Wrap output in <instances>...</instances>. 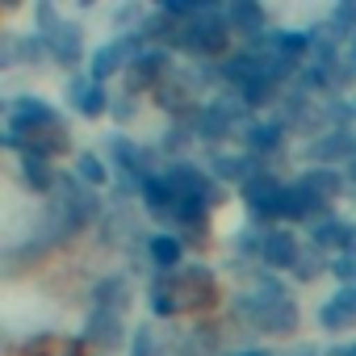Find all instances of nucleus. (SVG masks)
Returning <instances> with one entry per match:
<instances>
[{"mask_svg":"<svg viewBox=\"0 0 356 356\" xmlns=\"http://www.w3.org/2000/svg\"><path fill=\"white\" fill-rule=\"evenodd\" d=\"M159 289H168V306L159 314H168V310H206V306L218 302V285L206 268H181L168 281H159Z\"/></svg>","mask_w":356,"mask_h":356,"instance_id":"f257e3e1","label":"nucleus"},{"mask_svg":"<svg viewBox=\"0 0 356 356\" xmlns=\"http://www.w3.org/2000/svg\"><path fill=\"white\" fill-rule=\"evenodd\" d=\"M17 130H26L30 134V147H34V155H59V151H67V134H63V122L47 109V113H38V118H26V122H13V134Z\"/></svg>","mask_w":356,"mask_h":356,"instance_id":"f03ea898","label":"nucleus"},{"mask_svg":"<svg viewBox=\"0 0 356 356\" xmlns=\"http://www.w3.org/2000/svg\"><path fill=\"white\" fill-rule=\"evenodd\" d=\"M248 314H252L260 327H268V331H289V327H293V306H289L281 293H273V302H268V298H264V302H252Z\"/></svg>","mask_w":356,"mask_h":356,"instance_id":"7ed1b4c3","label":"nucleus"},{"mask_svg":"<svg viewBox=\"0 0 356 356\" xmlns=\"http://www.w3.org/2000/svg\"><path fill=\"white\" fill-rule=\"evenodd\" d=\"M318 206H323V193H314L310 185H298V189L281 193V214L285 218H310Z\"/></svg>","mask_w":356,"mask_h":356,"instance_id":"20e7f679","label":"nucleus"},{"mask_svg":"<svg viewBox=\"0 0 356 356\" xmlns=\"http://www.w3.org/2000/svg\"><path fill=\"white\" fill-rule=\"evenodd\" d=\"M189 51H202V55H214V51H222L227 47V30L218 26V17H206V26L202 30H189L185 38H181Z\"/></svg>","mask_w":356,"mask_h":356,"instance_id":"39448f33","label":"nucleus"},{"mask_svg":"<svg viewBox=\"0 0 356 356\" xmlns=\"http://www.w3.org/2000/svg\"><path fill=\"white\" fill-rule=\"evenodd\" d=\"M264 260H268L273 268H289V264L298 260V243H293V235H285V231H268V235H264Z\"/></svg>","mask_w":356,"mask_h":356,"instance_id":"423d86ee","label":"nucleus"},{"mask_svg":"<svg viewBox=\"0 0 356 356\" xmlns=\"http://www.w3.org/2000/svg\"><path fill=\"white\" fill-rule=\"evenodd\" d=\"M22 356H84V343H76V339H59V335H42V339L26 343Z\"/></svg>","mask_w":356,"mask_h":356,"instance_id":"0eeeda50","label":"nucleus"},{"mask_svg":"<svg viewBox=\"0 0 356 356\" xmlns=\"http://www.w3.org/2000/svg\"><path fill=\"white\" fill-rule=\"evenodd\" d=\"M348 235H356V231H352L348 222H323V227L314 231V239H318L323 248H331V243H335V248H348V243H352Z\"/></svg>","mask_w":356,"mask_h":356,"instance_id":"6e6552de","label":"nucleus"},{"mask_svg":"<svg viewBox=\"0 0 356 356\" xmlns=\"http://www.w3.org/2000/svg\"><path fill=\"white\" fill-rule=\"evenodd\" d=\"M76 97H80V113H101L105 109V92H101L97 80L92 84H76Z\"/></svg>","mask_w":356,"mask_h":356,"instance_id":"1a4fd4ad","label":"nucleus"},{"mask_svg":"<svg viewBox=\"0 0 356 356\" xmlns=\"http://www.w3.org/2000/svg\"><path fill=\"white\" fill-rule=\"evenodd\" d=\"M126 51H130V42H113V47H105V51L97 55V67H92V76L101 80L105 72H113V63H118V59H122Z\"/></svg>","mask_w":356,"mask_h":356,"instance_id":"9d476101","label":"nucleus"},{"mask_svg":"<svg viewBox=\"0 0 356 356\" xmlns=\"http://www.w3.org/2000/svg\"><path fill=\"white\" fill-rule=\"evenodd\" d=\"M26 181H34L38 189L51 185V172H47V159L42 155H26Z\"/></svg>","mask_w":356,"mask_h":356,"instance_id":"9b49d317","label":"nucleus"},{"mask_svg":"<svg viewBox=\"0 0 356 356\" xmlns=\"http://www.w3.org/2000/svg\"><path fill=\"white\" fill-rule=\"evenodd\" d=\"M151 256L159 264H176V260H181V243H176V239H155L151 243Z\"/></svg>","mask_w":356,"mask_h":356,"instance_id":"f8f14e48","label":"nucleus"},{"mask_svg":"<svg viewBox=\"0 0 356 356\" xmlns=\"http://www.w3.org/2000/svg\"><path fill=\"white\" fill-rule=\"evenodd\" d=\"M231 22H239V26H248V30H260V9L235 5V9H231Z\"/></svg>","mask_w":356,"mask_h":356,"instance_id":"ddd939ff","label":"nucleus"},{"mask_svg":"<svg viewBox=\"0 0 356 356\" xmlns=\"http://www.w3.org/2000/svg\"><path fill=\"white\" fill-rule=\"evenodd\" d=\"M80 176H84V181H105L101 159H97V155H80Z\"/></svg>","mask_w":356,"mask_h":356,"instance_id":"4468645a","label":"nucleus"},{"mask_svg":"<svg viewBox=\"0 0 356 356\" xmlns=\"http://www.w3.org/2000/svg\"><path fill=\"white\" fill-rule=\"evenodd\" d=\"M243 356H264V352H243Z\"/></svg>","mask_w":356,"mask_h":356,"instance_id":"2eb2a0df","label":"nucleus"},{"mask_svg":"<svg viewBox=\"0 0 356 356\" xmlns=\"http://www.w3.org/2000/svg\"><path fill=\"white\" fill-rule=\"evenodd\" d=\"M352 172H356V168H352Z\"/></svg>","mask_w":356,"mask_h":356,"instance_id":"dca6fc26","label":"nucleus"}]
</instances>
